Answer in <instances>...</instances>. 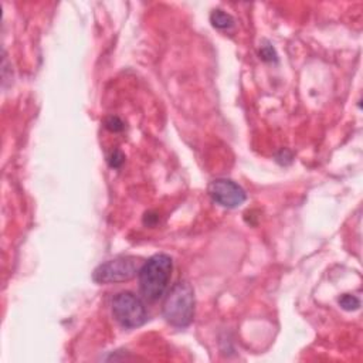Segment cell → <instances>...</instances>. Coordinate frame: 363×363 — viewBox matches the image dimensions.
I'll use <instances>...</instances> for the list:
<instances>
[{"instance_id": "obj_6", "label": "cell", "mask_w": 363, "mask_h": 363, "mask_svg": "<svg viewBox=\"0 0 363 363\" xmlns=\"http://www.w3.org/2000/svg\"><path fill=\"white\" fill-rule=\"evenodd\" d=\"M210 22H212L213 27H216L218 30H229L235 26V19L221 9H216L212 12Z\"/></svg>"}, {"instance_id": "obj_7", "label": "cell", "mask_w": 363, "mask_h": 363, "mask_svg": "<svg viewBox=\"0 0 363 363\" xmlns=\"http://www.w3.org/2000/svg\"><path fill=\"white\" fill-rule=\"evenodd\" d=\"M339 305L345 309V311H356L360 306V301L359 298H356L355 295H349L345 294L339 298Z\"/></svg>"}, {"instance_id": "obj_4", "label": "cell", "mask_w": 363, "mask_h": 363, "mask_svg": "<svg viewBox=\"0 0 363 363\" xmlns=\"http://www.w3.org/2000/svg\"><path fill=\"white\" fill-rule=\"evenodd\" d=\"M140 262L138 258L131 255H121L115 257L112 260H108L107 262L100 264L94 274L93 280L98 284H117V283H125L132 280L140 271Z\"/></svg>"}, {"instance_id": "obj_3", "label": "cell", "mask_w": 363, "mask_h": 363, "mask_svg": "<svg viewBox=\"0 0 363 363\" xmlns=\"http://www.w3.org/2000/svg\"><path fill=\"white\" fill-rule=\"evenodd\" d=\"M112 315L117 323L125 329L142 327L149 316L144 301L131 291H122L114 297Z\"/></svg>"}, {"instance_id": "obj_10", "label": "cell", "mask_w": 363, "mask_h": 363, "mask_svg": "<svg viewBox=\"0 0 363 363\" xmlns=\"http://www.w3.org/2000/svg\"><path fill=\"white\" fill-rule=\"evenodd\" d=\"M260 56L265 61H272V60H276V57H277L274 49H272L269 44L268 45H262V49L260 50Z\"/></svg>"}, {"instance_id": "obj_2", "label": "cell", "mask_w": 363, "mask_h": 363, "mask_svg": "<svg viewBox=\"0 0 363 363\" xmlns=\"http://www.w3.org/2000/svg\"><path fill=\"white\" fill-rule=\"evenodd\" d=\"M163 318L175 328H186L195 316V291L188 281H179L163 304Z\"/></svg>"}, {"instance_id": "obj_5", "label": "cell", "mask_w": 363, "mask_h": 363, "mask_svg": "<svg viewBox=\"0 0 363 363\" xmlns=\"http://www.w3.org/2000/svg\"><path fill=\"white\" fill-rule=\"evenodd\" d=\"M207 192L216 205L225 209L240 207L247 200L244 189L232 179L221 177L210 182Z\"/></svg>"}, {"instance_id": "obj_1", "label": "cell", "mask_w": 363, "mask_h": 363, "mask_svg": "<svg viewBox=\"0 0 363 363\" xmlns=\"http://www.w3.org/2000/svg\"><path fill=\"white\" fill-rule=\"evenodd\" d=\"M173 271V261L168 254H155L145 261L140 271V290L147 301H159L170 283Z\"/></svg>"}, {"instance_id": "obj_8", "label": "cell", "mask_w": 363, "mask_h": 363, "mask_svg": "<svg viewBox=\"0 0 363 363\" xmlns=\"http://www.w3.org/2000/svg\"><path fill=\"white\" fill-rule=\"evenodd\" d=\"M105 128L110 129L111 132H121L125 128V125L118 117H110L105 121Z\"/></svg>"}, {"instance_id": "obj_9", "label": "cell", "mask_w": 363, "mask_h": 363, "mask_svg": "<svg viewBox=\"0 0 363 363\" xmlns=\"http://www.w3.org/2000/svg\"><path fill=\"white\" fill-rule=\"evenodd\" d=\"M124 161H125V156H124V154L121 152V151H114L110 156H108V163H110V166L111 168H121L122 166V163H124Z\"/></svg>"}]
</instances>
